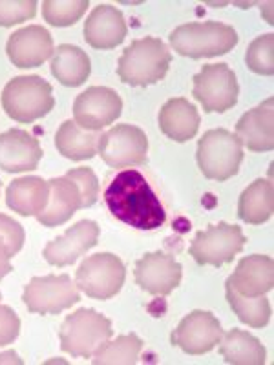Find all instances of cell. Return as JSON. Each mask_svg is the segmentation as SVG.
Instances as JSON below:
<instances>
[{
  "label": "cell",
  "mask_w": 274,
  "mask_h": 365,
  "mask_svg": "<svg viewBox=\"0 0 274 365\" xmlns=\"http://www.w3.org/2000/svg\"><path fill=\"white\" fill-rule=\"evenodd\" d=\"M273 97L258 104L241 115L236 125V137L250 152H270L274 146L273 128Z\"/></svg>",
  "instance_id": "ffe728a7"
},
{
  "label": "cell",
  "mask_w": 274,
  "mask_h": 365,
  "mask_svg": "<svg viewBox=\"0 0 274 365\" xmlns=\"http://www.w3.org/2000/svg\"><path fill=\"white\" fill-rule=\"evenodd\" d=\"M225 294H227V302L234 314H238L243 324L254 329H262L269 324L270 303L265 296H256V298L241 296L230 285H225Z\"/></svg>",
  "instance_id": "83f0119b"
},
{
  "label": "cell",
  "mask_w": 274,
  "mask_h": 365,
  "mask_svg": "<svg viewBox=\"0 0 274 365\" xmlns=\"http://www.w3.org/2000/svg\"><path fill=\"white\" fill-rule=\"evenodd\" d=\"M21 332V319L8 305H0V347L15 341Z\"/></svg>",
  "instance_id": "e575fe53"
},
{
  "label": "cell",
  "mask_w": 274,
  "mask_h": 365,
  "mask_svg": "<svg viewBox=\"0 0 274 365\" xmlns=\"http://www.w3.org/2000/svg\"><path fill=\"white\" fill-rule=\"evenodd\" d=\"M143 341L136 334H123L117 340L106 341L103 347L93 354V364H136L141 354Z\"/></svg>",
  "instance_id": "f1b7e54d"
},
{
  "label": "cell",
  "mask_w": 274,
  "mask_h": 365,
  "mask_svg": "<svg viewBox=\"0 0 274 365\" xmlns=\"http://www.w3.org/2000/svg\"><path fill=\"white\" fill-rule=\"evenodd\" d=\"M99 225L96 221L83 220L64 232V236L50 241L44 249V259L50 265L66 267L75 263L84 252L97 245Z\"/></svg>",
  "instance_id": "9a60e30c"
},
{
  "label": "cell",
  "mask_w": 274,
  "mask_h": 365,
  "mask_svg": "<svg viewBox=\"0 0 274 365\" xmlns=\"http://www.w3.org/2000/svg\"><path fill=\"white\" fill-rule=\"evenodd\" d=\"M171 63L172 55L165 42L156 37L139 38L123 51L117 75L130 86H150L165 77Z\"/></svg>",
  "instance_id": "7a4b0ae2"
},
{
  "label": "cell",
  "mask_w": 274,
  "mask_h": 365,
  "mask_svg": "<svg viewBox=\"0 0 274 365\" xmlns=\"http://www.w3.org/2000/svg\"><path fill=\"white\" fill-rule=\"evenodd\" d=\"M236 29L223 22H191L171 34V46L176 53L191 58L225 55L238 44Z\"/></svg>",
  "instance_id": "3957f363"
},
{
  "label": "cell",
  "mask_w": 274,
  "mask_h": 365,
  "mask_svg": "<svg viewBox=\"0 0 274 365\" xmlns=\"http://www.w3.org/2000/svg\"><path fill=\"white\" fill-rule=\"evenodd\" d=\"M126 37V22L123 13L110 4L93 8L84 22V41L96 50H113Z\"/></svg>",
  "instance_id": "ac0fdd59"
},
{
  "label": "cell",
  "mask_w": 274,
  "mask_h": 365,
  "mask_svg": "<svg viewBox=\"0 0 274 365\" xmlns=\"http://www.w3.org/2000/svg\"><path fill=\"white\" fill-rule=\"evenodd\" d=\"M198 166L201 174L214 181L234 178L243 161V148L238 137L225 128L205 132L198 143Z\"/></svg>",
  "instance_id": "8992f818"
},
{
  "label": "cell",
  "mask_w": 274,
  "mask_h": 365,
  "mask_svg": "<svg viewBox=\"0 0 274 365\" xmlns=\"http://www.w3.org/2000/svg\"><path fill=\"white\" fill-rule=\"evenodd\" d=\"M274 37L273 34L260 35L256 41L250 42L249 50H247L245 61L247 66L258 75H273L274 73Z\"/></svg>",
  "instance_id": "1f68e13d"
},
{
  "label": "cell",
  "mask_w": 274,
  "mask_h": 365,
  "mask_svg": "<svg viewBox=\"0 0 274 365\" xmlns=\"http://www.w3.org/2000/svg\"><path fill=\"white\" fill-rule=\"evenodd\" d=\"M41 158V145L26 130L13 128L0 135V168L4 172L35 170Z\"/></svg>",
  "instance_id": "e0dca14e"
},
{
  "label": "cell",
  "mask_w": 274,
  "mask_h": 365,
  "mask_svg": "<svg viewBox=\"0 0 274 365\" xmlns=\"http://www.w3.org/2000/svg\"><path fill=\"white\" fill-rule=\"evenodd\" d=\"M88 9V0H46L42 4V17L48 24L57 26V28H66L81 21L84 11Z\"/></svg>",
  "instance_id": "4dcf8cb0"
},
{
  "label": "cell",
  "mask_w": 274,
  "mask_h": 365,
  "mask_svg": "<svg viewBox=\"0 0 274 365\" xmlns=\"http://www.w3.org/2000/svg\"><path fill=\"white\" fill-rule=\"evenodd\" d=\"M50 197V182L37 175L19 178L8 185L6 203L11 210L21 216H37L48 205Z\"/></svg>",
  "instance_id": "7402d4cb"
},
{
  "label": "cell",
  "mask_w": 274,
  "mask_h": 365,
  "mask_svg": "<svg viewBox=\"0 0 274 365\" xmlns=\"http://www.w3.org/2000/svg\"><path fill=\"white\" fill-rule=\"evenodd\" d=\"M223 338L220 319L208 311H192L179 322L172 332V345H178L187 354H205L220 345Z\"/></svg>",
  "instance_id": "4fadbf2b"
},
{
  "label": "cell",
  "mask_w": 274,
  "mask_h": 365,
  "mask_svg": "<svg viewBox=\"0 0 274 365\" xmlns=\"http://www.w3.org/2000/svg\"><path fill=\"white\" fill-rule=\"evenodd\" d=\"M0 298H2V294H0Z\"/></svg>",
  "instance_id": "d590c367"
},
{
  "label": "cell",
  "mask_w": 274,
  "mask_h": 365,
  "mask_svg": "<svg viewBox=\"0 0 274 365\" xmlns=\"http://www.w3.org/2000/svg\"><path fill=\"white\" fill-rule=\"evenodd\" d=\"M37 2L24 0V2H0V26L9 28L19 22H26L35 17Z\"/></svg>",
  "instance_id": "836d02e7"
},
{
  "label": "cell",
  "mask_w": 274,
  "mask_h": 365,
  "mask_svg": "<svg viewBox=\"0 0 274 365\" xmlns=\"http://www.w3.org/2000/svg\"><path fill=\"white\" fill-rule=\"evenodd\" d=\"M6 51L17 68H37L54 55V38L42 26H28L9 35Z\"/></svg>",
  "instance_id": "2e32d148"
},
{
  "label": "cell",
  "mask_w": 274,
  "mask_h": 365,
  "mask_svg": "<svg viewBox=\"0 0 274 365\" xmlns=\"http://www.w3.org/2000/svg\"><path fill=\"white\" fill-rule=\"evenodd\" d=\"M126 270L116 254L101 252L86 257L75 274V283L93 299H110L123 289Z\"/></svg>",
  "instance_id": "52a82bcc"
},
{
  "label": "cell",
  "mask_w": 274,
  "mask_h": 365,
  "mask_svg": "<svg viewBox=\"0 0 274 365\" xmlns=\"http://www.w3.org/2000/svg\"><path fill=\"white\" fill-rule=\"evenodd\" d=\"M50 197L48 205L41 214H37V221L44 227H59L66 223L75 212L83 208V195L79 187L70 178L50 179Z\"/></svg>",
  "instance_id": "44dd1931"
},
{
  "label": "cell",
  "mask_w": 274,
  "mask_h": 365,
  "mask_svg": "<svg viewBox=\"0 0 274 365\" xmlns=\"http://www.w3.org/2000/svg\"><path fill=\"white\" fill-rule=\"evenodd\" d=\"M106 207L116 220L137 228L156 230L166 221V210L161 200L148 185L141 172L123 170L112 179L104 192Z\"/></svg>",
  "instance_id": "6da1fadb"
},
{
  "label": "cell",
  "mask_w": 274,
  "mask_h": 365,
  "mask_svg": "<svg viewBox=\"0 0 274 365\" xmlns=\"http://www.w3.org/2000/svg\"><path fill=\"white\" fill-rule=\"evenodd\" d=\"M238 79L225 63L207 64L194 77L192 96L200 101L207 113H223L238 103Z\"/></svg>",
  "instance_id": "9c48e42d"
},
{
  "label": "cell",
  "mask_w": 274,
  "mask_h": 365,
  "mask_svg": "<svg viewBox=\"0 0 274 365\" xmlns=\"http://www.w3.org/2000/svg\"><path fill=\"white\" fill-rule=\"evenodd\" d=\"M81 294L68 274L63 276H39L26 285L22 302L26 309L35 314H59L64 309L73 307Z\"/></svg>",
  "instance_id": "ba28073f"
},
{
  "label": "cell",
  "mask_w": 274,
  "mask_h": 365,
  "mask_svg": "<svg viewBox=\"0 0 274 365\" xmlns=\"http://www.w3.org/2000/svg\"><path fill=\"white\" fill-rule=\"evenodd\" d=\"M159 128L172 141L187 143L198 133L200 113L194 104L183 97L171 99L159 112Z\"/></svg>",
  "instance_id": "603a6c76"
},
{
  "label": "cell",
  "mask_w": 274,
  "mask_h": 365,
  "mask_svg": "<svg viewBox=\"0 0 274 365\" xmlns=\"http://www.w3.org/2000/svg\"><path fill=\"white\" fill-rule=\"evenodd\" d=\"M220 353L227 364L233 365H263L265 364V347L260 340L240 329H233L223 334L220 341Z\"/></svg>",
  "instance_id": "4316f807"
},
{
  "label": "cell",
  "mask_w": 274,
  "mask_h": 365,
  "mask_svg": "<svg viewBox=\"0 0 274 365\" xmlns=\"http://www.w3.org/2000/svg\"><path fill=\"white\" fill-rule=\"evenodd\" d=\"M24 245V228L13 217L0 214V279L13 270L11 259Z\"/></svg>",
  "instance_id": "f546056e"
},
{
  "label": "cell",
  "mask_w": 274,
  "mask_h": 365,
  "mask_svg": "<svg viewBox=\"0 0 274 365\" xmlns=\"http://www.w3.org/2000/svg\"><path fill=\"white\" fill-rule=\"evenodd\" d=\"M101 135L97 132L83 130L75 120H64L55 133V146L59 154L73 161L91 159L99 150Z\"/></svg>",
  "instance_id": "d4e9b609"
},
{
  "label": "cell",
  "mask_w": 274,
  "mask_h": 365,
  "mask_svg": "<svg viewBox=\"0 0 274 365\" xmlns=\"http://www.w3.org/2000/svg\"><path fill=\"white\" fill-rule=\"evenodd\" d=\"M227 285L233 287L241 296H265L274 285L273 257L263 254L243 257L233 276L227 279Z\"/></svg>",
  "instance_id": "d6986e66"
},
{
  "label": "cell",
  "mask_w": 274,
  "mask_h": 365,
  "mask_svg": "<svg viewBox=\"0 0 274 365\" xmlns=\"http://www.w3.org/2000/svg\"><path fill=\"white\" fill-rule=\"evenodd\" d=\"M245 236L236 225H212L196 234L191 245V256L198 265L223 267L230 263L245 247Z\"/></svg>",
  "instance_id": "30bf717a"
},
{
  "label": "cell",
  "mask_w": 274,
  "mask_h": 365,
  "mask_svg": "<svg viewBox=\"0 0 274 365\" xmlns=\"http://www.w3.org/2000/svg\"><path fill=\"white\" fill-rule=\"evenodd\" d=\"M274 190L273 182L267 179H256L240 195L238 216L249 225H262L273 216Z\"/></svg>",
  "instance_id": "484cf974"
},
{
  "label": "cell",
  "mask_w": 274,
  "mask_h": 365,
  "mask_svg": "<svg viewBox=\"0 0 274 365\" xmlns=\"http://www.w3.org/2000/svg\"><path fill=\"white\" fill-rule=\"evenodd\" d=\"M112 322L93 309H79L61 325V349L71 356L91 358L112 338Z\"/></svg>",
  "instance_id": "277c9868"
},
{
  "label": "cell",
  "mask_w": 274,
  "mask_h": 365,
  "mask_svg": "<svg viewBox=\"0 0 274 365\" xmlns=\"http://www.w3.org/2000/svg\"><path fill=\"white\" fill-rule=\"evenodd\" d=\"M66 178H70L79 187L81 195H83V208L96 205L97 197H99V181H97V175L93 174L91 168H86V166L71 168V170H68Z\"/></svg>",
  "instance_id": "d6a6232c"
},
{
  "label": "cell",
  "mask_w": 274,
  "mask_h": 365,
  "mask_svg": "<svg viewBox=\"0 0 274 365\" xmlns=\"http://www.w3.org/2000/svg\"><path fill=\"white\" fill-rule=\"evenodd\" d=\"M51 73L64 86H81L91 73L90 57L79 46H59L51 55Z\"/></svg>",
  "instance_id": "cb8c5ba5"
},
{
  "label": "cell",
  "mask_w": 274,
  "mask_h": 365,
  "mask_svg": "<svg viewBox=\"0 0 274 365\" xmlns=\"http://www.w3.org/2000/svg\"><path fill=\"white\" fill-rule=\"evenodd\" d=\"M97 154L112 168L145 165L148 161V139L146 133L137 126H112L108 132L101 135Z\"/></svg>",
  "instance_id": "8fae6325"
},
{
  "label": "cell",
  "mask_w": 274,
  "mask_h": 365,
  "mask_svg": "<svg viewBox=\"0 0 274 365\" xmlns=\"http://www.w3.org/2000/svg\"><path fill=\"white\" fill-rule=\"evenodd\" d=\"M123 112V101L117 91L106 86H91L73 103L75 123L83 130L99 132L112 125Z\"/></svg>",
  "instance_id": "7c38bea8"
},
{
  "label": "cell",
  "mask_w": 274,
  "mask_h": 365,
  "mask_svg": "<svg viewBox=\"0 0 274 365\" xmlns=\"http://www.w3.org/2000/svg\"><path fill=\"white\" fill-rule=\"evenodd\" d=\"M136 283L154 296H168L181 282L183 269L171 254L152 252L136 263Z\"/></svg>",
  "instance_id": "5bb4252c"
},
{
  "label": "cell",
  "mask_w": 274,
  "mask_h": 365,
  "mask_svg": "<svg viewBox=\"0 0 274 365\" xmlns=\"http://www.w3.org/2000/svg\"><path fill=\"white\" fill-rule=\"evenodd\" d=\"M50 83L39 75H21L6 84L2 91L4 112L17 123H34L54 110Z\"/></svg>",
  "instance_id": "5b68a950"
}]
</instances>
